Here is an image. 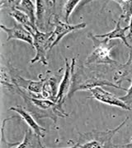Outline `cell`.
Masks as SVG:
<instances>
[{"mask_svg":"<svg viewBox=\"0 0 132 148\" xmlns=\"http://www.w3.org/2000/svg\"><path fill=\"white\" fill-rule=\"evenodd\" d=\"M129 26H127L126 27H123L122 28L121 27V21H118L117 23H116V26L115 27V29L112 31V32H109V33H107V34H104V35H95V36L97 38H106V39H108L109 40H111L112 39H116V38H119V39H121L123 43L126 45V46H127L128 48H132L128 42H127L126 40V35H125V33L126 32L127 30H129Z\"/></svg>","mask_w":132,"mask_h":148,"instance_id":"cell-14","label":"cell"},{"mask_svg":"<svg viewBox=\"0 0 132 148\" xmlns=\"http://www.w3.org/2000/svg\"><path fill=\"white\" fill-rule=\"evenodd\" d=\"M90 91H91V95L89 96L90 98H93L97 101L102 102L104 104H107L109 106H117L123 110H131V108L129 106H127L126 103H124L120 98L116 97L114 95L111 94L110 92L105 90L101 86H96L94 88H92L90 89Z\"/></svg>","mask_w":132,"mask_h":148,"instance_id":"cell-8","label":"cell"},{"mask_svg":"<svg viewBox=\"0 0 132 148\" xmlns=\"http://www.w3.org/2000/svg\"><path fill=\"white\" fill-rule=\"evenodd\" d=\"M3 87L13 94L19 95L23 98L26 105L27 110L29 111L36 119H41L43 118L51 119L55 123H56L58 118H66L69 114L65 113L62 106L50 100L39 99V95H35L29 91L21 89L13 83L2 82Z\"/></svg>","mask_w":132,"mask_h":148,"instance_id":"cell-1","label":"cell"},{"mask_svg":"<svg viewBox=\"0 0 132 148\" xmlns=\"http://www.w3.org/2000/svg\"><path fill=\"white\" fill-rule=\"evenodd\" d=\"M129 119H126L116 128L106 131L93 130L88 132H80L78 143L74 144L73 147L81 148H99V147H120V146L114 145L111 143V139L117 131L122 128Z\"/></svg>","mask_w":132,"mask_h":148,"instance_id":"cell-3","label":"cell"},{"mask_svg":"<svg viewBox=\"0 0 132 148\" xmlns=\"http://www.w3.org/2000/svg\"><path fill=\"white\" fill-rule=\"evenodd\" d=\"M131 141H132V137H131Z\"/></svg>","mask_w":132,"mask_h":148,"instance_id":"cell-25","label":"cell"},{"mask_svg":"<svg viewBox=\"0 0 132 148\" xmlns=\"http://www.w3.org/2000/svg\"><path fill=\"white\" fill-rule=\"evenodd\" d=\"M52 19V25L55 27V31H54V35L55 36V40L51 45L50 49H52L54 46H55L58 44L60 40L63 38L64 36H66L67 34H69L70 32H74L75 30H79V29H83L86 27V23H79L78 25H69L68 23H64L62 21L59 19L57 15L54 14L51 18Z\"/></svg>","mask_w":132,"mask_h":148,"instance_id":"cell-9","label":"cell"},{"mask_svg":"<svg viewBox=\"0 0 132 148\" xmlns=\"http://www.w3.org/2000/svg\"><path fill=\"white\" fill-rule=\"evenodd\" d=\"M121 6L122 10V14L120 19H123L126 22H130L132 16V1L126 0V1H115Z\"/></svg>","mask_w":132,"mask_h":148,"instance_id":"cell-19","label":"cell"},{"mask_svg":"<svg viewBox=\"0 0 132 148\" xmlns=\"http://www.w3.org/2000/svg\"><path fill=\"white\" fill-rule=\"evenodd\" d=\"M120 147L132 148V142L131 143H128V144H126V145H122V146H120Z\"/></svg>","mask_w":132,"mask_h":148,"instance_id":"cell-24","label":"cell"},{"mask_svg":"<svg viewBox=\"0 0 132 148\" xmlns=\"http://www.w3.org/2000/svg\"><path fill=\"white\" fill-rule=\"evenodd\" d=\"M75 58L72 59V64L69 65L68 59L65 58V72L63 76V78L60 81V84L59 86V91L55 102L59 105H63L65 97L68 95L72 85V79L74 75V66H75Z\"/></svg>","mask_w":132,"mask_h":148,"instance_id":"cell-6","label":"cell"},{"mask_svg":"<svg viewBox=\"0 0 132 148\" xmlns=\"http://www.w3.org/2000/svg\"><path fill=\"white\" fill-rule=\"evenodd\" d=\"M88 37L93 41L94 50L90 53L87 58L86 65L89 64H107V65H118V63L110 57V51L111 46L108 39L105 38L104 40H98L95 35L88 33Z\"/></svg>","mask_w":132,"mask_h":148,"instance_id":"cell-4","label":"cell"},{"mask_svg":"<svg viewBox=\"0 0 132 148\" xmlns=\"http://www.w3.org/2000/svg\"><path fill=\"white\" fill-rule=\"evenodd\" d=\"M17 9L23 12L25 14L29 16L31 22L33 25L34 27H37V24H36V14H35V8H34V5L32 3V1L30 0H21L19 1V3L17 4L16 7Z\"/></svg>","mask_w":132,"mask_h":148,"instance_id":"cell-18","label":"cell"},{"mask_svg":"<svg viewBox=\"0 0 132 148\" xmlns=\"http://www.w3.org/2000/svg\"><path fill=\"white\" fill-rule=\"evenodd\" d=\"M15 69H11L9 73L10 76L11 83H13L17 86L22 88L23 90H27L31 93L37 94H41L43 84L46 81V78L40 80V81H32V80H27L22 77L19 74H17Z\"/></svg>","mask_w":132,"mask_h":148,"instance_id":"cell-7","label":"cell"},{"mask_svg":"<svg viewBox=\"0 0 132 148\" xmlns=\"http://www.w3.org/2000/svg\"><path fill=\"white\" fill-rule=\"evenodd\" d=\"M109 86L115 87L116 89L127 91L126 88H123L121 86H118L113 82H111L107 79L102 78L97 73H94L93 71L88 72L84 68L80 67V69L73 75L72 85L70 87L68 96L71 98L72 95L77 90H84L88 89H92L96 86Z\"/></svg>","mask_w":132,"mask_h":148,"instance_id":"cell-2","label":"cell"},{"mask_svg":"<svg viewBox=\"0 0 132 148\" xmlns=\"http://www.w3.org/2000/svg\"><path fill=\"white\" fill-rule=\"evenodd\" d=\"M59 86V77L53 75L46 78V81L43 84L41 94L43 98L55 101L58 95Z\"/></svg>","mask_w":132,"mask_h":148,"instance_id":"cell-13","label":"cell"},{"mask_svg":"<svg viewBox=\"0 0 132 148\" xmlns=\"http://www.w3.org/2000/svg\"><path fill=\"white\" fill-rule=\"evenodd\" d=\"M30 32L33 37V47L37 51L35 58L31 60V64H34L38 61L42 63L44 65H48L46 53L48 49L50 50L51 45L55 40L54 32L45 33L39 31L38 29L32 30Z\"/></svg>","mask_w":132,"mask_h":148,"instance_id":"cell-5","label":"cell"},{"mask_svg":"<svg viewBox=\"0 0 132 148\" xmlns=\"http://www.w3.org/2000/svg\"><path fill=\"white\" fill-rule=\"evenodd\" d=\"M11 9H12V12H9V15L12 16L17 21H18L19 24H21V26L25 27L27 31L31 32L32 30H37V27H33L29 16L25 14L23 12L17 9L16 8H12Z\"/></svg>","mask_w":132,"mask_h":148,"instance_id":"cell-17","label":"cell"},{"mask_svg":"<svg viewBox=\"0 0 132 148\" xmlns=\"http://www.w3.org/2000/svg\"><path fill=\"white\" fill-rule=\"evenodd\" d=\"M1 29L7 33L8 38L7 40H10L12 39L16 40H21L25 42L30 44L33 47V37L31 32L27 31L25 27L21 26V24H17V22L14 23V27L12 28H7L5 26L1 25Z\"/></svg>","mask_w":132,"mask_h":148,"instance_id":"cell-11","label":"cell"},{"mask_svg":"<svg viewBox=\"0 0 132 148\" xmlns=\"http://www.w3.org/2000/svg\"><path fill=\"white\" fill-rule=\"evenodd\" d=\"M9 110H13L17 112L20 116L22 118V119L26 122V124L29 126L30 128H32V131L37 133V135H39L41 138H44L45 134L43 133L44 132L46 131V128L41 127L37 122H36V119H34L33 116L32 115V114L28 110H25L22 106H12L9 109Z\"/></svg>","mask_w":132,"mask_h":148,"instance_id":"cell-12","label":"cell"},{"mask_svg":"<svg viewBox=\"0 0 132 148\" xmlns=\"http://www.w3.org/2000/svg\"><path fill=\"white\" fill-rule=\"evenodd\" d=\"M37 13H36V24L40 29H45L46 22H50V20L53 16L51 14V8L55 5V1H43L37 0Z\"/></svg>","mask_w":132,"mask_h":148,"instance_id":"cell-10","label":"cell"},{"mask_svg":"<svg viewBox=\"0 0 132 148\" xmlns=\"http://www.w3.org/2000/svg\"><path fill=\"white\" fill-rule=\"evenodd\" d=\"M40 136L37 133L32 132V128L26 129L25 132V138L23 142L19 143L17 148H26V147H45L40 141Z\"/></svg>","mask_w":132,"mask_h":148,"instance_id":"cell-15","label":"cell"},{"mask_svg":"<svg viewBox=\"0 0 132 148\" xmlns=\"http://www.w3.org/2000/svg\"><path fill=\"white\" fill-rule=\"evenodd\" d=\"M79 0H69V1H66L65 4H64V19L66 23L69 22V16L71 15L72 12L74 11L75 8V7L78 5L79 3Z\"/></svg>","mask_w":132,"mask_h":148,"instance_id":"cell-20","label":"cell"},{"mask_svg":"<svg viewBox=\"0 0 132 148\" xmlns=\"http://www.w3.org/2000/svg\"><path fill=\"white\" fill-rule=\"evenodd\" d=\"M127 94L125 96L119 97L124 103H126L127 106H131L132 104V83L129 89H127Z\"/></svg>","mask_w":132,"mask_h":148,"instance_id":"cell-21","label":"cell"},{"mask_svg":"<svg viewBox=\"0 0 132 148\" xmlns=\"http://www.w3.org/2000/svg\"><path fill=\"white\" fill-rule=\"evenodd\" d=\"M126 64H129V65H131V66H132V48H131V52H130L129 59H128V61H127Z\"/></svg>","mask_w":132,"mask_h":148,"instance_id":"cell-23","label":"cell"},{"mask_svg":"<svg viewBox=\"0 0 132 148\" xmlns=\"http://www.w3.org/2000/svg\"><path fill=\"white\" fill-rule=\"evenodd\" d=\"M129 34L127 35V37L129 38V39H132V16H131V21H130V25H129Z\"/></svg>","mask_w":132,"mask_h":148,"instance_id":"cell-22","label":"cell"},{"mask_svg":"<svg viewBox=\"0 0 132 148\" xmlns=\"http://www.w3.org/2000/svg\"><path fill=\"white\" fill-rule=\"evenodd\" d=\"M131 67L129 64H118L112 76V79L116 83H121L123 80L132 79Z\"/></svg>","mask_w":132,"mask_h":148,"instance_id":"cell-16","label":"cell"}]
</instances>
